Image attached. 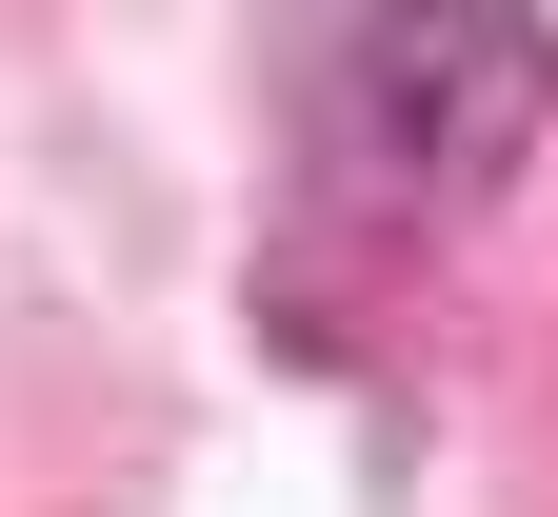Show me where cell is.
I'll list each match as a JSON object with an SVG mask.
<instances>
[{"mask_svg": "<svg viewBox=\"0 0 558 517\" xmlns=\"http://www.w3.org/2000/svg\"><path fill=\"white\" fill-rule=\"evenodd\" d=\"M319 120L399 219H478L558 120V40H538V0H360Z\"/></svg>", "mask_w": 558, "mask_h": 517, "instance_id": "1", "label": "cell"}]
</instances>
